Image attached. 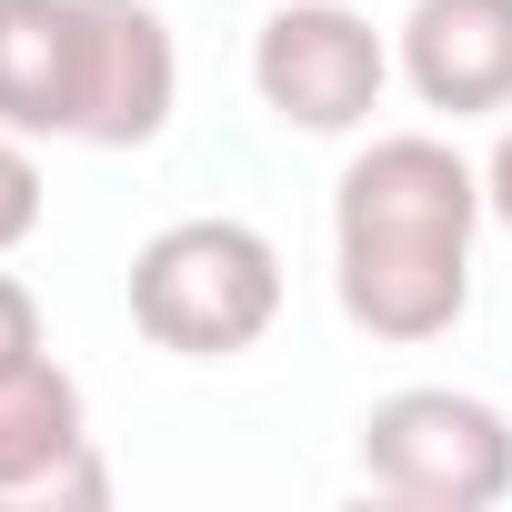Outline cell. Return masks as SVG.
<instances>
[{
	"label": "cell",
	"instance_id": "obj_3",
	"mask_svg": "<svg viewBox=\"0 0 512 512\" xmlns=\"http://www.w3.org/2000/svg\"><path fill=\"white\" fill-rule=\"evenodd\" d=\"M362 472L422 512H492L512 492V422L482 392H392L362 412Z\"/></svg>",
	"mask_w": 512,
	"mask_h": 512
},
{
	"label": "cell",
	"instance_id": "obj_5",
	"mask_svg": "<svg viewBox=\"0 0 512 512\" xmlns=\"http://www.w3.org/2000/svg\"><path fill=\"white\" fill-rule=\"evenodd\" d=\"M171 101H181L171 21L151 0H81V131L71 141L141 151V141H161Z\"/></svg>",
	"mask_w": 512,
	"mask_h": 512
},
{
	"label": "cell",
	"instance_id": "obj_1",
	"mask_svg": "<svg viewBox=\"0 0 512 512\" xmlns=\"http://www.w3.org/2000/svg\"><path fill=\"white\" fill-rule=\"evenodd\" d=\"M482 211H492L482 171L452 141H432V131L372 141L332 191L342 312L372 342H442L472 312V221Z\"/></svg>",
	"mask_w": 512,
	"mask_h": 512
},
{
	"label": "cell",
	"instance_id": "obj_10",
	"mask_svg": "<svg viewBox=\"0 0 512 512\" xmlns=\"http://www.w3.org/2000/svg\"><path fill=\"white\" fill-rule=\"evenodd\" d=\"M31 352H41V302H31V282L0 272V362H31Z\"/></svg>",
	"mask_w": 512,
	"mask_h": 512
},
{
	"label": "cell",
	"instance_id": "obj_2",
	"mask_svg": "<svg viewBox=\"0 0 512 512\" xmlns=\"http://www.w3.org/2000/svg\"><path fill=\"white\" fill-rule=\"evenodd\" d=\"M131 322L181 362H231L282 322V251L251 221H171L131 251Z\"/></svg>",
	"mask_w": 512,
	"mask_h": 512
},
{
	"label": "cell",
	"instance_id": "obj_4",
	"mask_svg": "<svg viewBox=\"0 0 512 512\" xmlns=\"http://www.w3.org/2000/svg\"><path fill=\"white\" fill-rule=\"evenodd\" d=\"M382 81H392V51L342 0H282L251 41V91L292 131H362L382 111Z\"/></svg>",
	"mask_w": 512,
	"mask_h": 512
},
{
	"label": "cell",
	"instance_id": "obj_11",
	"mask_svg": "<svg viewBox=\"0 0 512 512\" xmlns=\"http://www.w3.org/2000/svg\"><path fill=\"white\" fill-rule=\"evenodd\" d=\"M482 201H492V221L512 231V131L492 141V161H482Z\"/></svg>",
	"mask_w": 512,
	"mask_h": 512
},
{
	"label": "cell",
	"instance_id": "obj_7",
	"mask_svg": "<svg viewBox=\"0 0 512 512\" xmlns=\"http://www.w3.org/2000/svg\"><path fill=\"white\" fill-rule=\"evenodd\" d=\"M402 81L452 121L512 111V0H412Z\"/></svg>",
	"mask_w": 512,
	"mask_h": 512
},
{
	"label": "cell",
	"instance_id": "obj_6",
	"mask_svg": "<svg viewBox=\"0 0 512 512\" xmlns=\"http://www.w3.org/2000/svg\"><path fill=\"white\" fill-rule=\"evenodd\" d=\"M101 462L81 432V382L31 352L0 362V502H101Z\"/></svg>",
	"mask_w": 512,
	"mask_h": 512
},
{
	"label": "cell",
	"instance_id": "obj_8",
	"mask_svg": "<svg viewBox=\"0 0 512 512\" xmlns=\"http://www.w3.org/2000/svg\"><path fill=\"white\" fill-rule=\"evenodd\" d=\"M0 131H81V0H0Z\"/></svg>",
	"mask_w": 512,
	"mask_h": 512
},
{
	"label": "cell",
	"instance_id": "obj_9",
	"mask_svg": "<svg viewBox=\"0 0 512 512\" xmlns=\"http://www.w3.org/2000/svg\"><path fill=\"white\" fill-rule=\"evenodd\" d=\"M41 231V161L21 151V131H0V251H21Z\"/></svg>",
	"mask_w": 512,
	"mask_h": 512
}]
</instances>
